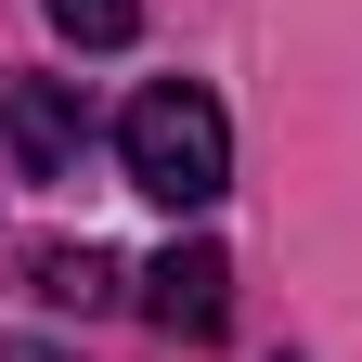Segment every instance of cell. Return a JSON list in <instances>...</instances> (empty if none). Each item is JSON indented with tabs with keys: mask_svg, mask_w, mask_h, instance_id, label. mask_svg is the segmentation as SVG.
Instances as JSON below:
<instances>
[{
	"mask_svg": "<svg viewBox=\"0 0 362 362\" xmlns=\"http://www.w3.org/2000/svg\"><path fill=\"white\" fill-rule=\"evenodd\" d=\"M117 168H129V194H156V207H207L220 181H233V129H220V104L194 78H156V90H129V117H117Z\"/></svg>",
	"mask_w": 362,
	"mask_h": 362,
	"instance_id": "obj_1",
	"label": "cell"
},
{
	"mask_svg": "<svg viewBox=\"0 0 362 362\" xmlns=\"http://www.w3.org/2000/svg\"><path fill=\"white\" fill-rule=\"evenodd\" d=\"M143 324L156 337H220V324H233V259H220V246H168L143 272Z\"/></svg>",
	"mask_w": 362,
	"mask_h": 362,
	"instance_id": "obj_2",
	"label": "cell"
},
{
	"mask_svg": "<svg viewBox=\"0 0 362 362\" xmlns=\"http://www.w3.org/2000/svg\"><path fill=\"white\" fill-rule=\"evenodd\" d=\"M0 143H13L26 181H65L78 168V90L65 78H0Z\"/></svg>",
	"mask_w": 362,
	"mask_h": 362,
	"instance_id": "obj_3",
	"label": "cell"
},
{
	"mask_svg": "<svg viewBox=\"0 0 362 362\" xmlns=\"http://www.w3.org/2000/svg\"><path fill=\"white\" fill-rule=\"evenodd\" d=\"M26 298L90 310V298H117V259H90V246H26Z\"/></svg>",
	"mask_w": 362,
	"mask_h": 362,
	"instance_id": "obj_4",
	"label": "cell"
},
{
	"mask_svg": "<svg viewBox=\"0 0 362 362\" xmlns=\"http://www.w3.org/2000/svg\"><path fill=\"white\" fill-rule=\"evenodd\" d=\"M39 13H52V26L78 39V52H117V39L143 26V0H39Z\"/></svg>",
	"mask_w": 362,
	"mask_h": 362,
	"instance_id": "obj_5",
	"label": "cell"
}]
</instances>
